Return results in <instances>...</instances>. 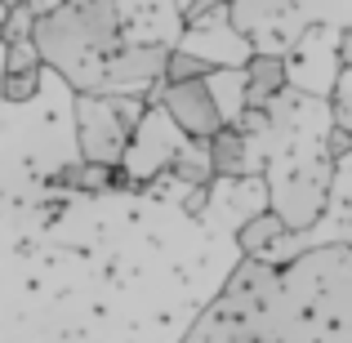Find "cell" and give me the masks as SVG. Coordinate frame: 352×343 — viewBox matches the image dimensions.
<instances>
[{
    "label": "cell",
    "mask_w": 352,
    "mask_h": 343,
    "mask_svg": "<svg viewBox=\"0 0 352 343\" xmlns=\"http://www.w3.org/2000/svg\"><path fill=\"white\" fill-rule=\"evenodd\" d=\"M179 343H352V245L245 258Z\"/></svg>",
    "instance_id": "obj_1"
},
{
    "label": "cell",
    "mask_w": 352,
    "mask_h": 343,
    "mask_svg": "<svg viewBox=\"0 0 352 343\" xmlns=\"http://www.w3.org/2000/svg\"><path fill=\"white\" fill-rule=\"evenodd\" d=\"M36 49L76 94H98L107 58L125 45L120 0H63L36 18Z\"/></svg>",
    "instance_id": "obj_2"
},
{
    "label": "cell",
    "mask_w": 352,
    "mask_h": 343,
    "mask_svg": "<svg viewBox=\"0 0 352 343\" xmlns=\"http://www.w3.org/2000/svg\"><path fill=\"white\" fill-rule=\"evenodd\" d=\"M330 183H335V161L321 152V156H312V161L294 165L290 174H281V179L267 188V210L281 214V223L290 228V236L294 232H308L326 214Z\"/></svg>",
    "instance_id": "obj_3"
},
{
    "label": "cell",
    "mask_w": 352,
    "mask_h": 343,
    "mask_svg": "<svg viewBox=\"0 0 352 343\" xmlns=\"http://www.w3.org/2000/svg\"><path fill=\"white\" fill-rule=\"evenodd\" d=\"M134 129L120 116V103L112 94H76V143H80V161L94 165H116L125 161Z\"/></svg>",
    "instance_id": "obj_4"
},
{
    "label": "cell",
    "mask_w": 352,
    "mask_h": 343,
    "mask_svg": "<svg viewBox=\"0 0 352 343\" xmlns=\"http://www.w3.org/2000/svg\"><path fill=\"white\" fill-rule=\"evenodd\" d=\"M188 143L192 138H183V129L152 103L147 116L138 120L134 138H129V152H125V161H120V170H125L129 183H152V179H161V174H170V165L188 152Z\"/></svg>",
    "instance_id": "obj_5"
},
{
    "label": "cell",
    "mask_w": 352,
    "mask_h": 343,
    "mask_svg": "<svg viewBox=\"0 0 352 343\" xmlns=\"http://www.w3.org/2000/svg\"><path fill=\"white\" fill-rule=\"evenodd\" d=\"M170 49L165 41H125L107 58L103 85L98 94H129V98H152L165 85V67H170Z\"/></svg>",
    "instance_id": "obj_6"
},
{
    "label": "cell",
    "mask_w": 352,
    "mask_h": 343,
    "mask_svg": "<svg viewBox=\"0 0 352 343\" xmlns=\"http://www.w3.org/2000/svg\"><path fill=\"white\" fill-rule=\"evenodd\" d=\"M156 107L183 129V138L192 143H210L219 129H228V116L219 107L210 80H183V85H161L156 89Z\"/></svg>",
    "instance_id": "obj_7"
},
{
    "label": "cell",
    "mask_w": 352,
    "mask_h": 343,
    "mask_svg": "<svg viewBox=\"0 0 352 343\" xmlns=\"http://www.w3.org/2000/svg\"><path fill=\"white\" fill-rule=\"evenodd\" d=\"M179 49L197 54V58L214 63V67H245V63L254 58V45L228 23V9H223V14L201 18V23H188V27H183V45H179Z\"/></svg>",
    "instance_id": "obj_8"
},
{
    "label": "cell",
    "mask_w": 352,
    "mask_h": 343,
    "mask_svg": "<svg viewBox=\"0 0 352 343\" xmlns=\"http://www.w3.org/2000/svg\"><path fill=\"white\" fill-rule=\"evenodd\" d=\"M206 147H210V170H214V179L241 183V179H250L254 170H263V156H258L254 138H245L236 125L219 129Z\"/></svg>",
    "instance_id": "obj_9"
},
{
    "label": "cell",
    "mask_w": 352,
    "mask_h": 343,
    "mask_svg": "<svg viewBox=\"0 0 352 343\" xmlns=\"http://www.w3.org/2000/svg\"><path fill=\"white\" fill-rule=\"evenodd\" d=\"M290 89V67L281 54H254L245 63V107H267Z\"/></svg>",
    "instance_id": "obj_10"
},
{
    "label": "cell",
    "mask_w": 352,
    "mask_h": 343,
    "mask_svg": "<svg viewBox=\"0 0 352 343\" xmlns=\"http://www.w3.org/2000/svg\"><path fill=\"white\" fill-rule=\"evenodd\" d=\"M285 236H290V228L281 223L276 210H258V214H250L245 223L236 228V245H241V254H245V258L272 254L276 245H285Z\"/></svg>",
    "instance_id": "obj_11"
},
{
    "label": "cell",
    "mask_w": 352,
    "mask_h": 343,
    "mask_svg": "<svg viewBox=\"0 0 352 343\" xmlns=\"http://www.w3.org/2000/svg\"><path fill=\"white\" fill-rule=\"evenodd\" d=\"M54 183H63V188H80V192H107V188L129 183V179H125V170H116V165L76 161V165H67V170H58V179H54Z\"/></svg>",
    "instance_id": "obj_12"
},
{
    "label": "cell",
    "mask_w": 352,
    "mask_h": 343,
    "mask_svg": "<svg viewBox=\"0 0 352 343\" xmlns=\"http://www.w3.org/2000/svg\"><path fill=\"white\" fill-rule=\"evenodd\" d=\"M214 63H206V58H197V54H188V49H179L174 45L170 49V67H165V85H183V80H210L214 76Z\"/></svg>",
    "instance_id": "obj_13"
},
{
    "label": "cell",
    "mask_w": 352,
    "mask_h": 343,
    "mask_svg": "<svg viewBox=\"0 0 352 343\" xmlns=\"http://www.w3.org/2000/svg\"><path fill=\"white\" fill-rule=\"evenodd\" d=\"M41 80H45V67L5 71V76H0V98H5V103H32V98L41 94Z\"/></svg>",
    "instance_id": "obj_14"
},
{
    "label": "cell",
    "mask_w": 352,
    "mask_h": 343,
    "mask_svg": "<svg viewBox=\"0 0 352 343\" xmlns=\"http://www.w3.org/2000/svg\"><path fill=\"white\" fill-rule=\"evenodd\" d=\"M326 103H330V125H335V129H348V134H352V71H348V67L335 76V89H330Z\"/></svg>",
    "instance_id": "obj_15"
},
{
    "label": "cell",
    "mask_w": 352,
    "mask_h": 343,
    "mask_svg": "<svg viewBox=\"0 0 352 343\" xmlns=\"http://www.w3.org/2000/svg\"><path fill=\"white\" fill-rule=\"evenodd\" d=\"M45 67L41 49H36V36H23V41H5V71H36Z\"/></svg>",
    "instance_id": "obj_16"
},
{
    "label": "cell",
    "mask_w": 352,
    "mask_h": 343,
    "mask_svg": "<svg viewBox=\"0 0 352 343\" xmlns=\"http://www.w3.org/2000/svg\"><path fill=\"white\" fill-rule=\"evenodd\" d=\"M339 67L352 71V27H344V32H339Z\"/></svg>",
    "instance_id": "obj_17"
},
{
    "label": "cell",
    "mask_w": 352,
    "mask_h": 343,
    "mask_svg": "<svg viewBox=\"0 0 352 343\" xmlns=\"http://www.w3.org/2000/svg\"><path fill=\"white\" fill-rule=\"evenodd\" d=\"M9 14H14V9H9L5 0H0V27H5V18H9Z\"/></svg>",
    "instance_id": "obj_18"
},
{
    "label": "cell",
    "mask_w": 352,
    "mask_h": 343,
    "mask_svg": "<svg viewBox=\"0 0 352 343\" xmlns=\"http://www.w3.org/2000/svg\"><path fill=\"white\" fill-rule=\"evenodd\" d=\"M5 5H9V9H14V5H23V0H5Z\"/></svg>",
    "instance_id": "obj_19"
}]
</instances>
